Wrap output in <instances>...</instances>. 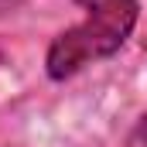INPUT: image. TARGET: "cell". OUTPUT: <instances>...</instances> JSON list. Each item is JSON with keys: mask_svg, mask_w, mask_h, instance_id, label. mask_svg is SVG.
Returning <instances> with one entry per match:
<instances>
[{"mask_svg": "<svg viewBox=\"0 0 147 147\" xmlns=\"http://www.w3.org/2000/svg\"><path fill=\"white\" fill-rule=\"evenodd\" d=\"M82 3L89 14L75 28L62 31L45 55V72L55 82H65L86 65L116 55L140 17L137 0H82Z\"/></svg>", "mask_w": 147, "mask_h": 147, "instance_id": "obj_1", "label": "cell"}, {"mask_svg": "<svg viewBox=\"0 0 147 147\" xmlns=\"http://www.w3.org/2000/svg\"><path fill=\"white\" fill-rule=\"evenodd\" d=\"M127 147H147V113L134 123V130H130V137H127Z\"/></svg>", "mask_w": 147, "mask_h": 147, "instance_id": "obj_2", "label": "cell"}]
</instances>
